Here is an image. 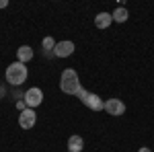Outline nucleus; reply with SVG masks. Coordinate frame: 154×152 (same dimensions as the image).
Returning a JSON list of instances; mask_svg holds the SVG:
<instances>
[{"label":"nucleus","mask_w":154,"mask_h":152,"mask_svg":"<svg viewBox=\"0 0 154 152\" xmlns=\"http://www.w3.org/2000/svg\"><path fill=\"white\" fill-rule=\"evenodd\" d=\"M54 47H56L54 37H45V39H43V49H51V51H54Z\"/></svg>","instance_id":"nucleus-12"},{"label":"nucleus","mask_w":154,"mask_h":152,"mask_svg":"<svg viewBox=\"0 0 154 152\" xmlns=\"http://www.w3.org/2000/svg\"><path fill=\"white\" fill-rule=\"evenodd\" d=\"M43 103V91L39 86H31L27 93H25V105H29V109L39 107Z\"/></svg>","instance_id":"nucleus-4"},{"label":"nucleus","mask_w":154,"mask_h":152,"mask_svg":"<svg viewBox=\"0 0 154 152\" xmlns=\"http://www.w3.org/2000/svg\"><path fill=\"white\" fill-rule=\"evenodd\" d=\"M8 6V0H0V8H6Z\"/></svg>","instance_id":"nucleus-13"},{"label":"nucleus","mask_w":154,"mask_h":152,"mask_svg":"<svg viewBox=\"0 0 154 152\" xmlns=\"http://www.w3.org/2000/svg\"><path fill=\"white\" fill-rule=\"evenodd\" d=\"M17 58H19V62H21V64H27V62H31V60H33V47L21 45L19 49H17Z\"/></svg>","instance_id":"nucleus-8"},{"label":"nucleus","mask_w":154,"mask_h":152,"mask_svg":"<svg viewBox=\"0 0 154 152\" xmlns=\"http://www.w3.org/2000/svg\"><path fill=\"white\" fill-rule=\"evenodd\" d=\"M78 99H80L88 109H93V111H103V109H105V101H103L99 95L88 93V91H84V88L78 93Z\"/></svg>","instance_id":"nucleus-3"},{"label":"nucleus","mask_w":154,"mask_h":152,"mask_svg":"<svg viewBox=\"0 0 154 152\" xmlns=\"http://www.w3.org/2000/svg\"><path fill=\"white\" fill-rule=\"evenodd\" d=\"M60 88H62V93L66 95H76L82 91V86H80V78H78V72L72 70V68H66V70L62 72V78H60Z\"/></svg>","instance_id":"nucleus-1"},{"label":"nucleus","mask_w":154,"mask_h":152,"mask_svg":"<svg viewBox=\"0 0 154 152\" xmlns=\"http://www.w3.org/2000/svg\"><path fill=\"white\" fill-rule=\"evenodd\" d=\"M105 111L109 115H123L125 113V103L121 99H107L105 101Z\"/></svg>","instance_id":"nucleus-5"},{"label":"nucleus","mask_w":154,"mask_h":152,"mask_svg":"<svg viewBox=\"0 0 154 152\" xmlns=\"http://www.w3.org/2000/svg\"><path fill=\"white\" fill-rule=\"evenodd\" d=\"M84 148V140L80 136H70V140H68V150L70 152H80Z\"/></svg>","instance_id":"nucleus-10"},{"label":"nucleus","mask_w":154,"mask_h":152,"mask_svg":"<svg viewBox=\"0 0 154 152\" xmlns=\"http://www.w3.org/2000/svg\"><path fill=\"white\" fill-rule=\"evenodd\" d=\"M140 152H152V150H150V148H146V146H144V148H140Z\"/></svg>","instance_id":"nucleus-14"},{"label":"nucleus","mask_w":154,"mask_h":152,"mask_svg":"<svg viewBox=\"0 0 154 152\" xmlns=\"http://www.w3.org/2000/svg\"><path fill=\"white\" fill-rule=\"evenodd\" d=\"M111 17H113V21H117V23H125L128 19H130V12L125 6H119L115 8V12H111Z\"/></svg>","instance_id":"nucleus-11"},{"label":"nucleus","mask_w":154,"mask_h":152,"mask_svg":"<svg viewBox=\"0 0 154 152\" xmlns=\"http://www.w3.org/2000/svg\"><path fill=\"white\" fill-rule=\"evenodd\" d=\"M27 76H29V72H27V66L21 64L19 60L17 62H12L11 66L6 68V82L12 84V86H19V84H23L27 80Z\"/></svg>","instance_id":"nucleus-2"},{"label":"nucleus","mask_w":154,"mask_h":152,"mask_svg":"<svg viewBox=\"0 0 154 152\" xmlns=\"http://www.w3.org/2000/svg\"><path fill=\"white\" fill-rule=\"evenodd\" d=\"M35 121H37V115H35L33 109H23V111H21V115H19V126L23 129H31L35 126Z\"/></svg>","instance_id":"nucleus-6"},{"label":"nucleus","mask_w":154,"mask_h":152,"mask_svg":"<svg viewBox=\"0 0 154 152\" xmlns=\"http://www.w3.org/2000/svg\"><path fill=\"white\" fill-rule=\"evenodd\" d=\"M113 23V17L109 14V12H99L95 17V25H97V29H107L109 25Z\"/></svg>","instance_id":"nucleus-9"},{"label":"nucleus","mask_w":154,"mask_h":152,"mask_svg":"<svg viewBox=\"0 0 154 152\" xmlns=\"http://www.w3.org/2000/svg\"><path fill=\"white\" fill-rule=\"evenodd\" d=\"M54 54H56V58H68V56H72L74 54V43L72 41H60V43H56V47H54Z\"/></svg>","instance_id":"nucleus-7"}]
</instances>
